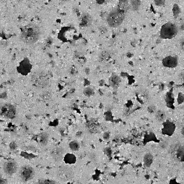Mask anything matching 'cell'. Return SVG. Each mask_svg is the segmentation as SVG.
<instances>
[{
  "mask_svg": "<svg viewBox=\"0 0 184 184\" xmlns=\"http://www.w3.org/2000/svg\"><path fill=\"white\" fill-rule=\"evenodd\" d=\"M49 140V137L47 134L44 133L42 134L40 137V141L41 144L46 145L48 142Z\"/></svg>",
  "mask_w": 184,
  "mask_h": 184,
  "instance_id": "11",
  "label": "cell"
},
{
  "mask_svg": "<svg viewBox=\"0 0 184 184\" xmlns=\"http://www.w3.org/2000/svg\"><path fill=\"white\" fill-rule=\"evenodd\" d=\"M32 64L29 60L27 58H24L20 62L17 67L18 73L23 76H26L31 72Z\"/></svg>",
  "mask_w": 184,
  "mask_h": 184,
  "instance_id": "4",
  "label": "cell"
},
{
  "mask_svg": "<svg viewBox=\"0 0 184 184\" xmlns=\"http://www.w3.org/2000/svg\"><path fill=\"white\" fill-rule=\"evenodd\" d=\"M111 85L113 86L116 87L118 86L120 83V79L117 76H114L111 78Z\"/></svg>",
  "mask_w": 184,
  "mask_h": 184,
  "instance_id": "13",
  "label": "cell"
},
{
  "mask_svg": "<svg viewBox=\"0 0 184 184\" xmlns=\"http://www.w3.org/2000/svg\"><path fill=\"white\" fill-rule=\"evenodd\" d=\"M178 32L177 27L175 24L169 22L164 24L161 26L160 34L161 38L170 39L175 37Z\"/></svg>",
  "mask_w": 184,
  "mask_h": 184,
  "instance_id": "3",
  "label": "cell"
},
{
  "mask_svg": "<svg viewBox=\"0 0 184 184\" xmlns=\"http://www.w3.org/2000/svg\"><path fill=\"white\" fill-rule=\"evenodd\" d=\"M165 3V0H155V4L158 6H163Z\"/></svg>",
  "mask_w": 184,
  "mask_h": 184,
  "instance_id": "14",
  "label": "cell"
},
{
  "mask_svg": "<svg viewBox=\"0 0 184 184\" xmlns=\"http://www.w3.org/2000/svg\"><path fill=\"white\" fill-rule=\"evenodd\" d=\"M63 161L65 164L68 165H74L76 163L77 158L76 155L73 153H68L63 156Z\"/></svg>",
  "mask_w": 184,
  "mask_h": 184,
  "instance_id": "8",
  "label": "cell"
},
{
  "mask_svg": "<svg viewBox=\"0 0 184 184\" xmlns=\"http://www.w3.org/2000/svg\"><path fill=\"white\" fill-rule=\"evenodd\" d=\"M6 183V181L0 175V184H5Z\"/></svg>",
  "mask_w": 184,
  "mask_h": 184,
  "instance_id": "15",
  "label": "cell"
},
{
  "mask_svg": "<svg viewBox=\"0 0 184 184\" xmlns=\"http://www.w3.org/2000/svg\"><path fill=\"white\" fill-rule=\"evenodd\" d=\"M40 32V28L37 24H27L22 28L20 36L21 40L26 44H33L38 40Z\"/></svg>",
  "mask_w": 184,
  "mask_h": 184,
  "instance_id": "1",
  "label": "cell"
},
{
  "mask_svg": "<svg viewBox=\"0 0 184 184\" xmlns=\"http://www.w3.org/2000/svg\"><path fill=\"white\" fill-rule=\"evenodd\" d=\"M35 171L32 167L29 165H25L21 168L19 175L21 178L24 181H28L34 177Z\"/></svg>",
  "mask_w": 184,
  "mask_h": 184,
  "instance_id": "5",
  "label": "cell"
},
{
  "mask_svg": "<svg viewBox=\"0 0 184 184\" xmlns=\"http://www.w3.org/2000/svg\"><path fill=\"white\" fill-rule=\"evenodd\" d=\"M128 8L118 4L108 15L107 19L108 25L113 28L120 26L124 21Z\"/></svg>",
  "mask_w": 184,
  "mask_h": 184,
  "instance_id": "2",
  "label": "cell"
},
{
  "mask_svg": "<svg viewBox=\"0 0 184 184\" xmlns=\"http://www.w3.org/2000/svg\"><path fill=\"white\" fill-rule=\"evenodd\" d=\"M60 1H63V2H66L69 1V0H59Z\"/></svg>",
  "mask_w": 184,
  "mask_h": 184,
  "instance_id": "17",
  "label": "cell"
},
{
  "mask_svg": "<svg viewBox=\"0 0 184 184\" xmlns=\"http://www.w3.org/2000/svg\"><path fill=\"white\" fill-rule=\"evenodd\" d=\"M69 146L71 150L74 151H78L80 148V145L79 142L75 140L71 141L69 143Z\"/></svg>",
  "mask_w": 184,
  "mask_h": 184,
  "instance_id": "10",
  "label": "cell"
},
{
  "mask_svg": "<svg viewBox=\"0 0 184 184\" xmlns=\"http://www.w3.org/2000/svg\"><path fill=\"white\" fill-rule=\"evenodd\" d=\"M181 12L179 6L175 4L173 8V13L175 18H177Z\"/></svg>",
  "mask_w": 184,
  "mask_h": 184,
  "instance_id": "12",
  "label": "cell"
},
{
  "mask_svg": "<svg viewBox=\"0 0 184 184\" xmlns=\"http://www.w3.org/2000/svg\"><path fill=\"white\" fill-rule=\"evenodd\" d=\"M141 5L140 0H131L130 6L131 9L134 11H137L140 8Z\"/></svg>",
  "mask_w": 184,
  "mask_h": 184,
  "instance_id": "9",
  "label": "cell"
},
{
  "mask_svg": "<svg viewBox=\"0 0 184 184\" xmlns=\"http://www.w3.org/2000/svg\"><path fill=\"white\" fill-rule=\"evenodd\" d=\"M158 118L162 119L164 118V114L161 112H159L157 114Z\"/></svg>",
  "mask_w": 184,
  "mask_h": 184,
  "instance_id": "16",
  "label": "cell"
},
{
  "mask_svg": "<svg viewBox=\"0 0 184 184\" xmlns=\"http://www.w3.org/2000/svg\"><path fill=\"white\" fill-rule=\"evenodd\" d=\"M17 165L14 161H7L4 164V171L8 175L11 176L15 174L17 171Z\"/></svg>",
  "mask_w": 184,
  "mask_h": 184,
  "instance_id": "6",
  "label": "cell"
},
{
  "mask_svg": "<svg viewBox=\"0 0 184 184\" xmlns=\"http://www.w3.org/2000/svg\"><path fill=\"white\" fill-rule=\"evenodd\" d=\"M163 65L168 68H174L177 66L178 60L177 58L173 56H168L163 59Z\"/></svg>",
  "mask_w": 184,
  "mask_h": 184,
  "instance_id": "7",
  "label": "cell"
}]
</instances>
